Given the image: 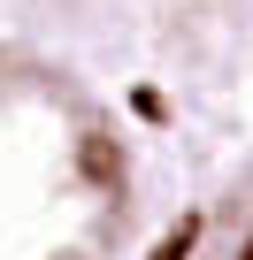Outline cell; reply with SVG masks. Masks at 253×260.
Instances as JSON below:
<instances>
[{
    "mask_svg": "<svg viewBox=\"0 0 253 260\" xmlns=\"http://www.w3.org/2000/svg\"><path fill=\"white\" fill-rule=\"evenodd\" d=\"M131 153L107 100L23 46H0V260H115Z\"/></svg>",
    "mask_w": 253,
    "mask_h": 260,
    "instance_id": "6da1fadb",
    "label": "cell"
},
{
    "mask_svg": "<svg viewBox=\"0 0 253 260\" xmlns=\"http://www.w3.org/2000/svg\"><path fill=\"white\" fill-rule=\"evenodd\" d=\"M192 260H253V184H238L215 207V222H207V237H200Z\"/></svg>",
    "mask_w": 253,
    "mask_h": 260,
    "instance_id": "7a4b0ae2",
    "label": "cell"
}]
</instances>
